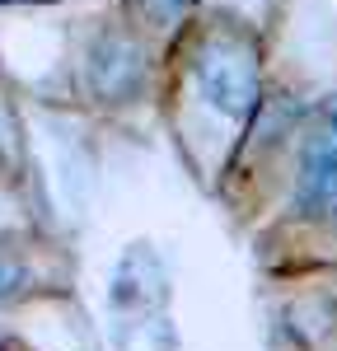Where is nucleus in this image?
<instances>
[{
    "label": "nucleus",
    "instance_id": "1",
    "mask_svg": "<svg viewBox=\"0 0 337 351\" xmlns=\"http://www.w3.org/2000/svg\"><path fill=\"white\" fill-rule=\"evenodd\" d=\"M201 84L211 94V104L225 112H249L253 94H258V80H253L249 61H201Z\"/></svg>",
    "mask_w": 337,
    "mask_h": 351
},
{
    "label": "nucleus",
    "instance_id": "2",
    "mask_svg": "<svg viewBox=\"0 0 337 351\" xmlns=\"http://www.w3.org/2000/svg\"><path fill=\"white\" fill-rule=\"evenodd\" d=\"M305 206L319 216L337 211V132L309 155V173H305Z\"/></svg>",
    "mask_w": 337,
    "mask_h": 351
}]
</instances>
